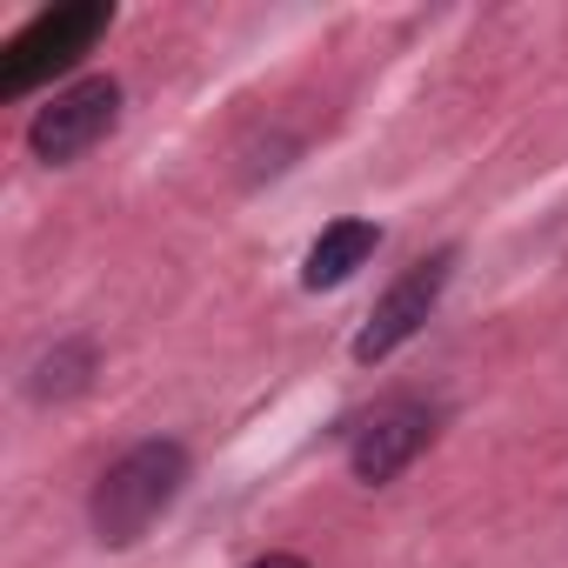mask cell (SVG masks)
Instances as JSON below:
<instances>
[{
  "instance_id": "6da1fadb",
  "label": "cell",
  "mask_w": 568,
  "mask_h": 568,
  "mask_svg": "<svg viewBox=\"0 0 568 568\" xmlns=\"http://www.w3.org/2000/svg\"><path fill=\"white\" fill-rule=\"evenodd\" d=\"M187 488V448L181 442H134L101 481H94V501H88V521L108 548H134Z\"/></svg>"
},
{
  "instance_id": "7a4b0ae2",
  "label": "cell",
  "mask_w": 568,
  "mask_h": 568,
  "mask_svg": "<svg viewBox=\"0 0 568 568\" xmlns=\"http://www.w3.org/2000/svg\"><path fill=\"white\" fill-rule=\"evenodd\" d=\"M114 121H121V81H114V74H88V81L61 88V94L28 121V148H34V161L68 168V161H81L94 141H108Z\"/></svg>"
},
{
  "instance_id": "3957f363",
  "label": "cell",
  "mask_w": 568,
  "mask_h": 568,
  "mask_svg": "<svg viewBox=\"0 0 568 568\" xmlns=\"http://www.w3.org/2000/svg\"><path fill=\"white\" fill-rule=\"evenodd\" d=\"M448 274H455V247H442V254H422L395 288L375 302V315L362 322V335H355V362L362 368H375V362H388L402 342H415L422 335V322L435 315V302H442V288H448Z\"/></svg>"
},
{
  "instance_id": "277c9868",
  "label": "cell",
  "mask_w": 568,
  "mask_h": 568,
  "mask_svg": "<svg viewBox=\"0 0 568 568\" xmlns=\"http://www.w3.org/2000/svg\"><path fill=\"white\" fill-rule=\"evenodd\" d=\"M428 435H435V422H428V408H415V402H395V408L368 415V422L355 428V442H348L355 481H368V488L395 481V475L428 448Z\"/></svg>"
},
{
  "instance_id": "5b68a950",
  "label": "cell",
  "mask_w": 568,
  "mask_h": 568,
  "mask_svg": "<svg viewBox=\"0 0 568 568\" xmlns=\"http://www.w3.org/2000/svg\"><path fill=\"white\" fill-rule=\"evenodd\" d=\"M375 247H382V227L362 221V214L322 227L315 247H308V261H302V288H315V295H322V288H342V281H355V267L375 261Z\"/></svg>"
},
{
  "instance_id": "8992f818",
  "label": "cell",
  "mask_w": 568,
  "mask_h": 568,
  "mask_svg": "<svg viewBox=\"0 0 568 568\" xmlns=\"http://www.w3.org/2000/svg\"><path fill=\"white\" fill-rule=\"evenodd\" d=\"M88 368H94V355H88V342H68V348H54L41 368H34V395L41 402H61V395H81L88 388Z\"/></svg>"
},
{
  "instance_id": "52a82bcc",
  "label": "cell",
  "mask_w": 568,
  "mask_h": 568,
  "mask_svg": "<svg viewBox=\"0 0 568 568\" xmlns=\"http://www.w3.org/2000/svg\"><path fill=\"white\" fill-rule=\"evenodd\" d=\"M254 568H308V561H302V555H261Z\"/></svg>"
}]
</instances>
